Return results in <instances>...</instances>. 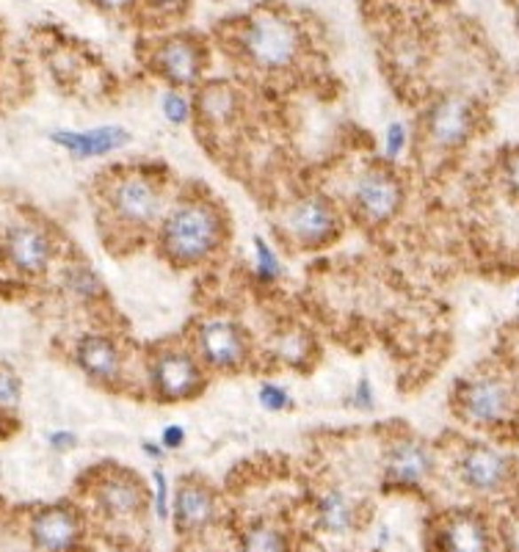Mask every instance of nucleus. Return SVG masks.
I'll list each match as a JSON object with an SVG mask.
<instances>
[{"label":"nucleus","instance_id":"3","mask_svg":"<svg viewBox=\"0 0 519 552\" xmlns=\"http://www.w3.org/2000/svg\"><path fill=\"white\" fill-rule=\"evenodd\" d=\"M235 56L260 75H290L307 56V34L299 20L279 9H257L232 22Z\"/></svg>","mask_w":519,"mask_h":552},{"label":"nucleus","instance_id":"21","mask_svg":"<svg viewBox=\"0 0 519 552\" xmlns=\"http://www.w3.org/2000/svg\"><path fill=\"white\" fill-rule=\"evenodd\" d=\"M436 544L442 547V552H486L489 549L486 522L473 511L451 514L442 522Z\"/></svg>","mask_w":519,"mask_h":552},{"label":"nucleus","instance_id":"36","mask_svg":"<svg viewBox=\"0 0 519 552\" xmlns=\"http://www.w3.org/2000/svg\"><path fill=\"white\" fill-rule=\"evenodd\" d=\"M141 450H144V453L150 456L153 461H161V459H166V450H163V445H161V442L144 439V442H141Z\"/></svg>","mask_w":519,"mask_h":552},{"label":"nucleus","instance_id":"17","mask_svg":"<svg viewBox=\"0 0 519 552\" xmlns=\"http://www.w3.org/2000/svg\"><path fill=\"white\" fill-rule=\"evenodd\" d=\"M171 514H175V524L180 533L185 536L202 533L216 522L218 497L202 481H196V478L183 481L175 492V500H171Z\"/></svg>","mask_w":519,"mask_h":552},{"label":"nucleus","instance_id":"6","mask_svg":"<svg viewBox=\"0 0 519 552\" xmlns=\"http://www.w3.org/2000/svg\"><path fill=\"white\" fill-rule=\"evenodd\" d=\"M274 224L279 238L290 248L318 252V248L332 246L342 235V210L329 193L307 191L287 199L279 208Z\"/></svg>","mask_w":519,"mask_h":552},{"label":"nucleus","instance_id":"20","mask_svg":"<svg viewBox=\"0 0 519 552\" xmlns=\"http://www.w3.org/2000/svg\"><path fill=\"white\" fill-rule=\"evenodd\" d=\"M263 354L271 365L279 367H310L318 357L315 337L299 323H287L271 332V337L263 343Z\"/></svg>","mask_w":519,"mask_h":552},{"label":"nucleus","instance_id":"33","mask_svg":"<svg viewBox=\"0 0 519 552\" xmlns=\"http://www.w3.org/2000/svg\"><path fill=\"white\" fill-rule=\"evenodd\" d=\"M47 445H51L56 453H69L72 447H78V437L72 434L69 429H56L47 434Z\"/></svg>","mask_w":519,"mask_h":552},{"label":"nucleus","instance_id":"22","mask_svg":"<svg viewBox=\"0 0 519 552\" xmlns=\"http://www.w3.org/2000/svg\"><path fill=\"white\" fill-rule=\"evenodd\" d=\"M61 280H64V290L72 298H78L81 304H97V301H103L106 296V285L100 280V273L83 260L67 263L61 268Z\"/></svg>","mask_w":519,"mask_h":552},{"label":"nucleus","instance_id":"16","mask_svg":"<svg viewBox=\"0 0 519 552\" xmlns=\"http://www.w3.org/2000/svg\"><path fill=\"white\" fill-rule=\"evenodd\" d=\"M47 138L75 161H97L128 146L130 130L122 128V124H100V128L91 130H53Z\"/></svg>","mask_w":519,"mask_h":552},{"label":"nucleus","instance_id":"29","mask_svg":"<svg viewBox=\"0 0 519 552\" xmlns=\"http://www.w3.org/2000/svg\"><path fill=\"white\" fill-rule=\"evenodd\" d=\"M257 400L265 412H290L295 406V400L287 392V387H282L277 382H263L257 390Z\"/></svg>","mask_w":519,"mask_h":552},{"label":"nucleus","instance_id":"10","mask_svg":"<svg viewBox=\"0 0 519 552\" xmlns=\"http://www.w3.org/2000/svg\"><path fill=\"white\" fill-rule=\"evenodd\" d=\"M406 185L387 163L365 166L351 183V213L365 227H384L404 210Z\"/></svg>","mask_w":519,"mask_h":552},{"label":"nucleus","instance_id":"32","mask_svg":"<svg viewBox=\"0 0 519 552\" xmlns=\"http://www.w3.org/2000/svg\"><path fill=\"white\" fill-rule=\"evenodd\" d=\"M185 439H188V431L183 429V425L180 422H169V425H163L158 442L163 445V450L169 453V450H180L185 445Z\"/></svg>","mask_w":519,"mask_h":552},{"label":"nucleus","instance_id":"4","mask_svg":"<svg viewBox=\"0 0 519 552\" xmlns=\"http://www.w3.org/2000/svg\"><path fill=\"white\" fill-rule=\"evenodd\" d=\"M453 414L476 431H514L516 379L511 365H481L456 382L451 395Z\"/></svg>","mask_w":519,"mask_h":552},{"label":"nucleus","instance_id":"1","mask_svg":"<svg viewBox=\"0 0 519 552\" xmlns=\"http://www.w3.org/2000/svg\"><path fill=\"white\" fill-rule=\"evenodd\" d=\"M169 171L153 166H116L97 180L100 227L119 238H153L171 196Z\"/></svg>","mask_w":519,"mask_h":552},{"label":"nucleus","instance_id":"12","mask_svg":"<svg viewBox=\"0 0 519 552\" xmlns=\"http://www.w3.org/2000/svg\"><path fill=\"white\" fill-rule=\"evenodd\" d=\"M72 362L86 379L103 390H128L130 365L125 348L108 332H86L72 345Z\"/></svg>","mask_w":519,"mask_h":552},{"label":"nucleus","instance_id":"9","mask_svg":"<svg viewBox=\"0 0 519 552\" xmlns=\"http://www.w3.org/2000/svg\"><path fill=\"white\" fill-rule=\"evenodd\" d=\"M481 111L473 97L448 91L429 99L420 116V144L434 155H453L476 138Z\"/></svg>","mask_w":519,"mask_h":552},{"label":"nucleus","instance_id":"37","mask_svg":"<svg viewBox=\"0 0 519 552\" xmlns=\"http://www.w3.org/2000/svg\"><path fill=\"white\" fill-rule=\"evenodd\" d=\"M14 213H9V208H6V202L4 199H0V233H4V227L9 224V218H12Z\"/></svg>","mask_w":519,"mask_h":552},{"label":"nucleus","instance_id":"19","mask_svg":"<svg viewBox=\"0 0 519 552\" xmlns=\"http://www.w3.org/2000/svg\"><path fill=\"white\" fill-rule=\"evenodd\" d=\"M193 114L202 128H208L210 133L230 130L240 119V94L227 81L208 83L193 97Z\"/></svg>","mask_w":519,"mask_h":552},{"label":"nucleus","instance_id":"30","mask_svg":"<svg viewBox=\"0 0 519 552\" xmlns=\"http://www.w3.org/2000/svg\"><path fill=\"white\" fill-rule=\"evenodd\" d=\"M345 404L357 412H374L376 409V390H374V382L367 379V375H359L351 395L345 398Z\"/></svg>","mask_w":519,"mask_h":552},{"label":"nucleus","instance_id":"18","mask_svg":"<svg viewBox=\"0 0 519 552\" xmlns=\"http://www.w3.org/2000/svg\"><path fill=\"white\" fill-rule=\"evenodd\" d=\"M81 514L67 506L44 509L31 519V541L42 552H72L81 544Z\"/></svg>","mask_w":519,"mask_h":552},{"label":"nucleus","instance_id":"7","mask_svg":"<svg viewBox=\"0 0 519 552\" xmlns=\"http://www.w3.org/2000/svg\"><path fill=\"white\" fill-rule=\"evenodd\" d=\"M0 260L20 280H42L59 260V235L31 213H14L0 233Z\"/></svg>","mask_w":519,"mask_h":552},{"label":"nucleus","instance_id":"31","mask_svg":"<svg viewBox=\"0 0 519 552\" xmlns=\"http://www.w3.org/2000/svg\"><path fill=\"white\" fill-rule=\"evenodd\" d=\"M153 506H155V517L158 519H169V481H166V472L161 467L153 469Z\"/></svg>","mask_w":519,"mask_h":552},{"label":"nucleus","instance_id":"34","mask_svg":"<svg viewBox=\"0 0 519 552\" xmlns=\"http://www.w3.org/2000/svg\"><path fill=\"white\" fill-rule=\"evenodd\" d=\"M153 12H163V14H180L185 9V0H144Z\"/></svg>","mask_w":519,"mask_h":552},{"label":"nucleus","instance_id":"27","mask_svg":"<svg viewBox=\"0 0 519 552\" xmlns=\"http://www.w3.org/2000/svg\"><path fill=\"white\" fill-rule=\"evenodd\" d=\"M22 404V379L14 367L0 365V417H14Z\"/></svg>","mask_w":519,"mask_h":552},{"label":"nucleus","instance_id":"28","mask_svg":"<svg viewBox=\"0 0 519 552\" xmlns=\"http://www.w3.org/2000/svg\"><path fill=\"white\" fill-rule=\"evenodd\" d=\"M409 141H412V136H409L406 124L404 122H389L387 130H384V138H381V158H384L381 163H387V166L398 163L409 149Z\"/></svg>","mask_w":519,"mask_h":552},{"label":"nucleus","instance_id":"24","mask_svg":"<svg viewBox=\"0 0 519 552\" xmlns=\"http://www.w3.org/2000/svg\"><path fill=\"white\" fill-rule=\"evenodd\" d=\"M252 252H255V280L260 285H277L285 276V265H282V257L277 255L274 243L263 235H255Z\"/></svg>","mask_w":519,"mask_h":552},{"label":"nucleus","instance_id":"5","mask_svg":"<svg viewBox=\"0 0 519 552\" xmlns=\"http://www.w3.org/2000/svg\"><path fill=\"white\" fill-rule=\"evenodd\" d=\"M208 375L188 343H158L144 354V390L158 404H185L200 398Z\"/></svg>","mask_w":519,"mask_h":552},{"label":"nucleus","instance_id":"15","mask_svg":"<svg viewBox=\"0 0 519 552\" xmlns=\"http://www.w3.org/2000/svg\"><path fill=\"white\" fill-rule=\"evenodd\" d=\"M436 469V453L429 442L412 434L395 437L384 450V486L389 489H417Z\"/></svg>","mask_w":519,"mask_h":552},{"label":"nucleus","instance_id":"13","mask_svg":"<svg viewBox=\"0 0 519 552\" xmlns=\"http://www.w3.org/2000/svg\"><path fill=\"white\" fill-rule=\"evenodd\" d=\"M208 67V50L202 39L175 34L161 39L150 53V69L169 83V89L191 91L202 83Z\"/></svg>","mask_w":519,"mask_h":552},{"label":"nucleus","instance_id":"11","mask_svg":"<svg viewBox=\"0 0 519 552\" xmlns=\"http://www.w3.org/2000/svg\"><path fill=\"white\" fill-rule=\"evenodd\" d=\"M461 486L473 494H500L514 478V453L500 442L464 439L453 456Z\"/></svg>","mask_w":519,"mask_h":552},{"label":"nucleus","instance_id":"25","mask_svg":"<svg viewBox=\"0 0 519 552\" xmlns=\"http://www.w3.org/2000/svg\"><path fill=\"white\" fill-rule=\"evenodd\" d=\"M240 552H287V536L274 524H252L240 539Z\"/></svg>","mask_w":519,"mask_h":552},{"label":"nucleus","instance_id":"35","mask_svg":"<svg viewBox=\"0 0 519 552\" xmlns=\"http://www.w3.org/2000/svg\"><path fill=\"white\" fill-rule=\"evenodd\" d=\"M91 4L97 9H103V12H111V14H119V12H128L136 6V0H91Z\"/></svg>","mask_w":519,"mask_h":552},{"label":"nucleus","instance_id":"2","mask_svg":"<svg viewBox=\"0 0 519 552\" xmlns=\"http://www.w3.org/2000/svg\"><path fill=\"white\" fill-rule=\"evenodd\" d=\"M158 255L175 268H200L224 252L230 216L205 191H177L153 233Z\"/></svg>","mask_w":519,"mask_h":552},{"label":"nucleus","instance_id":"26","mask_svg":"<svg viewBox=\"0 0 519 552\" xmlns=\"http://www.w3.org/2000/svg\"><path fill=\"white\" fill-rule=\"evenodd\" d=\"M161 114L171 128H183L193 116V97L180 89H166L161 94Z\"/></svg>","mask_w":519,"mask_h":552},{"label":"nucleus","instance_id":"23","mask_svg":"<svg viewBox=\"0 0 519 552\" xmlns=\"http://www.w3.org/2000/svg\"><path fill=\"white\" fill-rule=\"evenodd\" d=\"M318 519L329 533H349L357 524V509L349 494L340 489H329L318 500Z\"/></svg>","mask_w":519,"mask_h":552},{"label":"nucleus","instance_id":"8","mask_svg":"<svg viewBox=\"0 0 519 552\" xmlns=\"http://www.w3.org/2000/svg\"><path fill=\"white\" fill-rule=\"evenodd\" d=\"M188 345L208 373H240L255 357L252 335L232 315H208L193 323Z\"/></svg>","mask_w":519,"mask_h":552},{"label":"nucleus","instance_id":"14","mask_svg":"<svg viewBox=\"0 0 519 552\" xmlns=\"http://www.w3.org/2000/svg\"><path fill=\"white\" fill-rule=\"evenodd\" d=\"M91 497L108 522H133L144 509V486L130 469L103 467L91 472Z\"/></svg>","mask_w":519,"mask_h":552}]
</instances>
